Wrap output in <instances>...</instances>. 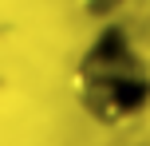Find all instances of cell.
Segmentation results:
<instances>
[{
    "label": "cell",
    "instance_id": "1",
    "mask_svg": "<svg viewBox=\"0 0 150 146\" xmlns=\"http://www.w3.org/2000/svg\"><path fill=\"white\" fill-rule=\"evenodd\" d=\"M75 99L99 126H127L150 107V67L127 28L107 24L75 67Z\"/></svg>",
    "mask_w": 150,
    "mask_h": 146
}]
</instances>
